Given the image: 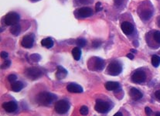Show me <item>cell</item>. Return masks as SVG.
I'll use <instances>...</instances> for the list:
<instances>
[{"instance_id": "1", "label": "cell", "mask_w": 160, "mask_h": 116, "mask_svg": "<svg viewBox=\"0 0 160 116\" xmlns=\"http://www.w3.org/2000/svg\"><path fill=\"white\" fill-rule=\"evenodd\" d=\"M120 27L122 32L128 38H132L137 35V30L135 24L131 14L124 13L120 17Z\"/></svg>"}, {"instance_id": "2", "label": "cell", "mask_w": 160, "mask_h": 116, "mask_svg": "<svg viewBox=\"0 0 160 116\" xmlns=\"http://www.w3.org/2000/svg\"><path fill=\"white\" fill-rule=\"evenodd\" d=\"M137 13L143 23L148 22L154 14V7L151 2L146 0L140 3L137 8Z\"/></svg>"}, {"instance_id": "3", "label": "cell", "mask_w": 160, "mask_h": 116, "mask_svg": "<svg viewBox=\"0 0 160 116\" xmlns=\"http://www.w3.org/2000/svg\"><path fill=\"white\" fill-rule=\"evenodd\" d=\"M148 79V70L145 68H139L135 70L131 75V81L136 84H146Z\"/></svg>"}, {"instance_id": "4", "label": "cell", "mask_w": 160, "mask_h": 116, "mask_svg": "<svg viewBox=\"0 0 160 116\" xmlns=\"http://www.w3.org/2000/svg\"><path fill=\"white\" fill-rule=\"evenodd\" d=\"M113 102L104 98H98L96 100L94 109L96 112L100 114H107L113 108Z\"/></svg>"}, {"instance_id": "5", "label": "cell", "mask_w": 160, "mask_h": 116, "mask_svg": "<svg viewBox=\"0 0 160 116\" xmlns=\"http://www.w3.org/2000/svg\"><path fill=\"white\" fill-rule=\"evenodd\" d=\"M57 98L58 97L55 94L47 92V91H43L37 94L36 97V102L40 105L50 106L56 102Z\"/></svg>"}, {"instance_id": "6", "label": "cell", "mask_w": 160, "mask_h": 116, "mask_svg": "<svg viewBox=\"0 0 160 116\" xmlns=\"http://www.w3.org/2000/svg\"><path fill=\"white\" fill-rule=\"evenodd\" d=\"M105 67V60L98 57H92L88 60V68L91 71H102Z\"/></svg>"}, {"instance_id": "7", "label": "cell", "mask_w": 160, "mask_h": 116, "mask_svg": "<svg viewBox=\"0 0 160 116\" xmlns=\"http://www.w3.org/2000/svg\"><path fill=\"white\" fill-rule=\"evenodd\" d=\"M146 40L147 44L150 48H158V47H160V31H149L148 33H146Z\"/></svg>"}, {"instance_id": "8", "label": "cell", "mask_w": 160, "mask_h": 116, "mask_svg": "<svg viewBox=\"0 0 160 116\" xmlns=\"http://www.w3.org/2000/svg\"><path fill=\"white\" fill-rule=\"evenodd\" d=\"M123 66L118 60H113L110 62L106 69V73L111 76H118L122 72Z\"/></svg>"}, {"instance_id": "9", "label": "cell", "mask_w": 160, "mask_h": 116, "mask_svg": "<svg viewBox=\"0 0 160 116\" xmlns=\"http://www.w3.org/2000/svg\"><path fill=\"white\" fill-rule=\"evenodd\" d=\"M73 15L77 19H86V18L91 17L94 15V10L92 8L84 6V7L77 9L73 12Z\"/></svg>"}, {"instance_id": "10", "label": "cell", "mask_w": 160, "mask_h": 116, "mask_svg": "<svg viewBox=\"0 0 160 116\" xmlns=\"http://www.w3.org/2000/svg\"><path fill=\"white\" fill-rule=\"evenodd\" d=\"M71 104L67 100H60L55 103V112L59 115H65L69 112Z\"/></svg>"}, {"instance_id": "11", "label": "cell", "mask_w": 160, "mask_h": 116, "mask_svg": "<svg viewBox=\"0 0 160 116\" xmlns=\"http://www.w3.org/2000/svg\"><path fill=\"white\" fill-rule=\"evenodd\" d=\"M3 21L6 26L11 27V26L19 23V21H20V16L16 12H9L4 16Z\"/></svg>"}, {"instance_id": "12", "label": "cell", "mask_w": 160, "mask_h": 116, "mask_svg": "<svg viewBox=\"0 0 160 116\" xmlns=\"http://www.w3.org/2000/svg\"><path fill=\"white\" fill-rule=\"evenodd\" d=\"M25 75L28 79L35 81L43 76V71L38 68H29L25 71Z\"/></svg>"}, {"instance_id": "13", "label": "cell", "mask_w": 160, "mask_h": 116, "mask_svg": "<svg viewBox=\"0 0 160 116\" xmlns=\"http://www.w3.org/2000/svg\"><path fill=\"white\" fill-rule=\"evenodd\" d=\"M35 41V35L32 33L24 36L21 40V46L24 48L30 49L32 48Z\"/></svg>"}, {"instance_id": "14", "label": "cell", "mask_w": 160, "mask_h": 116, "mask_svg": "<svg viewBox=\"0 0 160 116\" xmlns=\"http://www.w3.org/2000/svg\"><path fill=\"white\" fill-rule=\"evenodd\" d=\"M2 108L8 113H13L18 109L17 102L15 100H9L2 103Z\"/></svg>"}, {"instance_id": "15", "label": "cell", "mask_w": 160, "mask_h": 116, "mask_svg": "<svg viewBox=\"0 0 160 116\" xmlns=\"http://www.w3.org/2000/svg\"><path fill=\"white\" fill-rule=\"evenodd\" d=\"M129 96L132 100L137 102L142 98L143 94L140 90L135 88H131L129 90Z\"/></svg>"}, {"instance_id": "16", "label": "cell", "mask_w": 160, "mask_h": 116, "mask_svg": "<svg viewBox=\"0 0 160 116\" xmlns=\"http://www.w3.org/2000/svg\"><path fill=\"white\" fill-rule=\"evenodd\" d=\"M67 90L71 93H82L84 91L83 88L76 83H70L67 87Z\"/></svg>"}, {"instance_id": "17", "label": "cell", "mask_w": 160, "mask_h": 116, "mask_svg": "<svg viewBox=\"0 0 160 116\" xmlns=\"http://www.w3.org/2000/svg\"><path fill=\"white\" fill-rule=\"evenodd\" d=\"M104 87L109 91H117L121 89L120 84L115 81H108L104 84Z\"/></svg>"}, {"instance_id": "18", "label": "cell", "mask_w": 160, "mask_h": 116, "mask_svg": "<svg viewBox=\"0 0 160 116\" xmlns=\"http://www.w3.org/2000/svg\"><path fill=\"white\" fill-rule=\"evenodd\" d=\"M67 75H68V71L65 68H63L62 66H58V71H57L56 74H55L56 78L58 80H62L64 79L67 77Z\"/></svg>"}, {"instance_id": "19", "label": "cell", "mask_w": 160, "mask_h": 116, "mask_svg": "<svg viewBox=\"0 0 160 116\" xmlns=\"http://www.w3.org/2000/svg\"><path fill=\"white\" fill-rule=\"evenodd\" d=\"M24 88L23 83L21 81H15V82L11 84V90L14 92H19L22 88Z\"/></svg>"}, {"instance_id": "20", "label": "cell", "mask_w": 160, "mask_h": 116, "mask_svg": "<svg viewBox=\"0 0 160 116\" xmlns=\"http://www.w3.org/2000/svg\"><path fill=\"white\" fill-rule=\"evenodd\" d=\"M21 31H22V27H21V25L19 23L16 24V25L11 26L10 27V33L12 34V35L15 36V37H17L20 34Z\"/></svg>"}, {"instance_id": "21", "label": "cell", "mask_w": 160, "mask_h": 116, "mask_svg": "<svg viewBox=\"0 0 160 116\" xmlns=\"http://www.w3.org/2000/svg\"><path fill=\"white\" fill-rule=\"evenodd\" d=\"M53 44H54L53 40L50 37H47V38H44L41 40V45L47 49H50L51 47H53Z\"/></svg>"}, {"instance_id": "22", "label": "cell", "mask_w": 160, "mask_h": 116, "mask_svg": "<svg viewBox=\"0 0 160 116\" xmlns=\"http://www.w3.org/2000/svg\"><path fill=\"white\" fill-rule=\"evenodd\" d=\"M72 56L73 59L77 61L81 60V47H74V48L72 50Z\"/></svg>"}, {"instance_id": "23", "label": "cell", "mask_w": 160, "mask_h": 116, "mask_svg": "<svg viewBox=\"0 0 160 116\" xmlns=\"http://www.w3.org/2000/svg\"><path fill=\"white\" fill-rule=\"evenodd\" d=\"M113 1L114 5H115V7H116L117 9H122L125 7L128 0H113Z\"/></svg>"}, {"instance_id": "24", "label": "cell", "mask_w": 160, "mask_h": 116, "mask_svg": "<svg viewBox=\"0 0 160 116\" xmlns=\"http://www.w3.org/2000/svg\"><path fill=\"white\" fill-rule=\"evenodd\" d=\"M151 63L153 67L158 68L160 64V57L158 55H153L151 59Z\"/></svg>"}, {"instance_id": "25", "label": "cell", "mask_w": 160, "mask_h": 116, "mask_svg": "<svg viewBox=\"0 0 160 116\" xmlns=\"http://www.w3.org/2000/svg\"><path fill=\"white\" fill-rule=\"evenodd\" d=\"M94 0H74L75 6H84V5H89L93 3Z\"/></svg>"}, {"instance_id": "26", "label": "cell", "mask_w": 160, "mask_h": 116, "mask_svg": "<svg viewBox=\"0 0 160 116\" xmlns=\"http://www.w3.org/2000/svg\"><path fill=\"white\" fill-rule=\"evenodd\" d=\"M76 43H77V45H78V47H84V46L87 44V40L84 38H79L77 40Z\"/></svg>"}, {"instance_id": "27", "label": "cell", "mask_w": 160, "mask_h": 116, "mask_svg": "<svg viewBox=\"0 0 160 116\" xmlns=\"http://www.w3.org/2000/svg\"><path fill=\"white\" fill-rule=\"evenodd\" d=\"M29 58L33 62H39L40 60V59H41V57H40V55L37 54V53H33V54H32L29 57Z\"/></svg>"}, {"instance_id": "28", "label": "cell", "mask_w": 160, "mask_h": 116, "mask_svg": "<svg viewBox=\"0 0 160 116\" xmlns=\"http://www.w3.org/2000/svg\"><path fill=\"white\" fill-rule=\"evenodd\" d=\"M7 79H8V81H9V82L10 83V84H12V83L16 81V80H17V76H16V74L12 73V74H9V76L7 77Z\"/></svg>"}, {"instance_id": "29", "label": "cell", "mask_w": 160, "mask_h": 116, "mask_svg": "<svg viewBox=\"0 0 160 116\" xmlns=\"http://www.w3.org/2000/svg\"><path fill=\"white\" fill-rule=\"evenodd\" d=\"M80 113L82 115H87L88 114V108L87 106L83 105L81 107V109H80Z\"/></svg>"}, {"instance_id": "30", "label": "cell", "mask_w": 160, "mask_h": 116, "mask_svg": "<svg viewBox=\"0 0 160 116\" xmlns=\"http://www.w3.org/2000/svg\"><path fill=\"white\" fill-rule=\"evenodd\" d=\"M10 64H11V61H10V60H6V59H5L4 63H3L2 64V69H4V68H8L9 66H10Z\"/></svg>"}, {"instance_id": "31", "label": "cell", "mask_w": 160, "mask_h": 116, "mask_svg": "<svg viewBox=\"0 0 160 116\" xmlns=\"http://www.w3.org/2000/svg\"><path fill=\"white\" fill-rule=\"evenodd\" d=\"M96 11L97 12H100L101 10H102V3H98L97 4H96Z\"/></svg>"}, {"instance_id": "32", "label": "cell", "mask_w": 160, "mask_h": 116, "mask_svg": "<svg viewBox=\"0 0 160 116\" xmlns=\"http://www.w3.org/2000/svg\"><path fill=\"white\" fill-rule=\"evenodd\" d=\"M145 111H146V114L147 115H151L152 114V109L149 107H146Z\"/></svg>"}, {"instance_id": "33", "label": "cell", "mask_w": 160, "mask_h": 116, "mask_svg": "<svg viewBox=\"0 0 160 116\" xmlns=\"http://www.w3.org/2000/svg\"><path fill=\"white\" fill-rule=\"evenodd\" d=\"M155 97H156V98L157 99L158 101L160 102V89L157 90V91L155 92Z\"/></svg>"}, {"instance_id": "34", "label": "cell", "mask_w": 160, "mask_h": 116, "mask_svg": "<svg viewBox=\"0 0 160 116\" xmlns=\"http://www.w3.org/2000/svg\"><path fill=\"white\" fill-rule=\"evenodd\" d=\"M99 46H101V42L100 41H98V40H94V41L93 42V47H94V48H97V47H98Z\"/></svg>"}, {"instance_id": "35", "label": "cell", "mask_w": 160, "mask_h": 116, "mask_svg": "<svg viewBox=\"0 0 160 116\" xmlns=\"http://www.w3.org/2000/svg\"><path fill=\"white\" fill-rule=\"evenodd\" d=\"M1 57H2V58H3V59H6L8 58V53H6V52H4V51H2L1 53Z\"/></svg>"}, {"instance_id": "36", "label": "cell", "mask_w": 160, "mask_h": 116, "mask_svg": "<svg viewBox=\"0 0 160 116\" xmlns=\"http://www.w3.org/2000/svg\"><path fill=\"white\" fill-rule=\"evenodd\" d=\"M127 58H128L129 59H131V60H133L134 59V55L132 54V53H128V54H127Z\"/></svg>"}, {"instance_id": "37", "label": "cell", "mask_w": 160, "mask_h": 116, "mask_svg": "<svg viewBox=\"0 0 160 116\" xmlns=\"http://www.w3.org/2000/svg\"><path fill=\"white\" fill-rule=\"evenodd\" d=\"M157 26L160 28V16L157 18Z\"/></svg>"}, {"instance_id": "38", "label": "cell", "mask_w": 160, "mask_h": 116, "mask_svg": "<svg viewBox=\"0 0 160 116\" xmlns=\"http://www.w3.org/2000/svg\"><path fill=\"white\" fill-rule=\"evenodd\" d=\"M29 2H31V3H37V2L40 1V0H29Z\"/></svg>"}, {"instance_id": "39", "label": "cell", "mask_w": 160, "mask_h": 116, "mask_svg": "<svg viewBox=\"0 0 160 116\" xmlns=\"http://www.w3.org/2000/svg\"><path fill=\"white\" fill-rule=\"evenodd\" d=\"M131 51L133 52V53H136V52H137L135 50H131Z\"/></svg>"}, {"instance_id": "40", "label": "cell", "mask_w": 160, "mask_h": 116, "mask_svg": "<svg viewBox=\"0 0 160 116\" xmlns=\"http://www.w3.org/2000/svg\"><path fill=\"white\" fill-rule=\"evenodd\" d=\"M156 115H160V112H156Z\"/></svg>"}]
</instances>
